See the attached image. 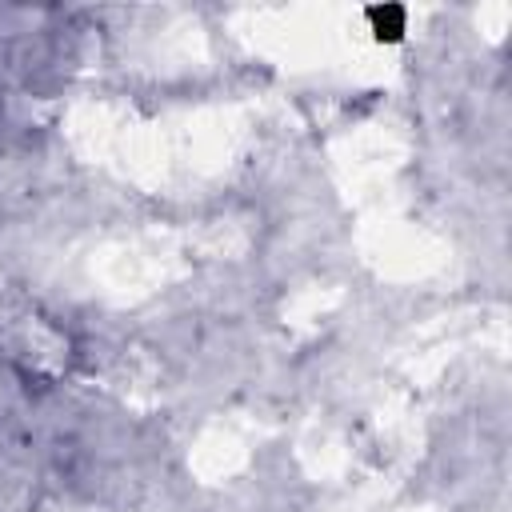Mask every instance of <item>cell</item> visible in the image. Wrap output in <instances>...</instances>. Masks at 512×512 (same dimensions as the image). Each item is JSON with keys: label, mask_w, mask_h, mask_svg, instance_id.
<instances>
[{"label": "cell", "mask_w": 512, "mask_h": 512, "mask_svg": "<svg viewBox=\"0 0 512 512\" xmlns=\"http://www.w3.org/2000/svg\"><path fill=\"white\" fill-rule=\"evenodd\" d=\"M368 24L380 44H396L408 32V12L400 4H376V8H368Z\"/></svg>", "instance_id": "obj_1"}]
</instances>
